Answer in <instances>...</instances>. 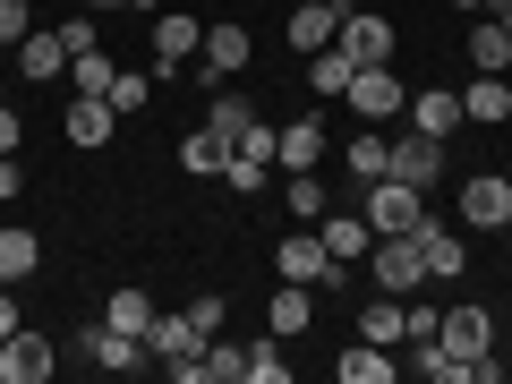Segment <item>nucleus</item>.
<instances>
[{"instance_id": "nucleus-1", "label": "nucleus", "mask_w": 512, "mask_h": 384, "mask_svg": "<svg viewBox=\"0 0 512 384\" xmlns=\"http://www.w3.org/2000/svg\"><path fill=\"white\" fill-rule=\"evenodd\" d=\"M205 342H214V333L188 325V308H180V316H154V325H146V350H154V367H163L171 384H205Z\"/></svg>"}, {"instance_id": "nucleus-2", "label": "nucleus", "mask_w": 512, "mask_h": 384, "mask_svg": "<svg viewBox=\"0 0 512 384\" xmlns=\"http://www.w3.org/2000/svg\"><path fill=\"white\" fill-rule=\"evenodd\" d=\"M274 274H282V282H308V291H342L350 265L325 248V231H291V239L274 248Z\"/></svg>"}, {"instance_id": "nucleus-3", "label": "nucleus", "mask_w": 512, "mask_h": 384, "mask_svg": "<svg viewBox=\"0 0 512 384\" xmlns=\"http://www.w3.org/2000/svg\"><path fill=\"white\" fill-rule=\"evenodd\" d=\"M367 282L376 291H427V256L410 231H376V248H367Z\"/></svg>"}, {"instance_id": "nucleus-4", "label": "nucleus", "mask_w": 512, "mask_h": 384, "mask_svg": "<svg viewBox=\"0 0 512 384\" xmlns=\"http://www.w3.org/2000/svg\"><path fill=\"white\" fill-rule=\"evenodd\" d=\"M350 111H359L367 128H384V120H402V103H410V86L393 77V60H367L359 77H350V94H342Z\"/></svg>"}, {"instance_id": "nucleus-5", "label": "nucleus", "mask_w": 512, "mask_h": 384, "mask_svg": "<svg viewBox=\"0 0 512 384\" xmlns=\"http://www.w3.org/2000/svg\"><path fill=\"white\" fill-rule=\"evenodd\" d=\"M367 231H419L427 222V188H410V180H393V171H384V180H367Z\"/></svg>"}, {"instance_id": "nucleus-6", "label": "nucleus", "mask_w": 512, "mask_h": 384, "mask_svg": "<svg viewBox=\"0 0 512 384\" xmlns=\"http://www.w3.org/2000/svg\"><path fill=\"white\" fill-rule=\"evenodd\" d=\"M77 359H94L103 376H137V367H154L146 333H120V325H94L86 342H77Z\"/></svg>"}, {"instance_id": "nucleus-7", "label": "nucleus", "mask_w": 512, "mask_h": 384, "mask_svg": "<svg viewBox=\"0 0 512 384\" xmlns=\"http://www.w3.org/2000/svg\"><path fill=\"white\" fill-rule=\"evenodd\" d=\"M461 222H470V231H512V180L504 171L461 180Z\"/></svg>"}, {"instance_id": "nucleus-8", "label": "nucleus", "mask_w": 512, "mask_h": 384, "mask_svg": "<svg viewBox=\"0 0 512 384\" xmlns=\"http://www.w3.org/2000/svg\"><path fill=\"white\" fill-rule=\"evenodd\" d=\"M0 384H52V333L18 325L0 342Z\"/></svg>"}, {"instance_id": "nucleus-9", "label": "nucleus", "mask_w": 512, "mask_h": 384, "mask_svg": "<svg viewBox=\"0 0 512 384\" xmlns=\"http://www.w3.org/2000/svg\"><path fill=\"white\" fill-rule=\"evenodd\" d=\"M342 18H350V0H299L291 9V52H325V43H342Z\"/></svg>"}, {"instance_id": "nucleus-10", "label": "nucleus", "mask_w": 512, "mask_h": 384, "mask_svg": "<svg viewBox=\"0 0 512 384\" xmlns=\"http://www.w3.org/2000/svg\"><path fill=\"white\" fill-rule=\"evenodd\" d=\"M393 180L436 188V180H444V137H427V128H402V137H393Z\"/></svg>"}, {"instance_id": "nucleus-11", "label": "nucleus", "mask_w": 512, "mask_h": 384, "mask_svg": "<svg viewBox=\"0 0 512 384\" xmlns=\"http://www.w3.org/2000/svg\"><path fill=\"white\" fill-rule=\"evenodd\" d=\"M436 342L461 350V359H478V350H495V316L478 308V299H453V308H444V325H436Z\"/></svg>"}, {"instance_id": "nucleus-12", "label": "nucleus", "mask_w": 512, "mask_h": 384, "mask_svg": "<svg viewBox=\"0 0 512 384\" xmlns=\"http://www.w3.org/2000/svg\"><path fill=\"white\" fill-rule=\"evenodd\" d=\"M205 43V18H154V77H180Z\"/></svg>"}, {"instance_id": "nucleus-13", "label": "nucleus", "mask_w": 512, "mask_h": 384, "mask_svg": "<svg viewBox=\"0 0 512 384\" xmlns=\"http://www.w3.org/2000/svg\"><path fill=\"white\" fill-rule=\"evenodd\" d=\"M419 256H427V282H461L470 274V248H461V231H444V222H419Z\"/></svg>"}, {"instance_id": "nucleus-14", "label": "nucleus", "mask_w": 512, "mask_h": 384, "mask_svg": "<svg viewBox=\"0 0 512 384\" xmlns=\"http://www.w3.org/2000/svg\"><path fill=\"white\" fill-rule=\"evenodd\" d=\"M410 128H427V137H453L461 128V86H410Z\"/></svg>"}, {"instance_id": "nucleus-15", "label": "nucleus", "mask_w": 512, "mask_h": 384, "mask_svg": "<svg viewBox=\"0 0 512 384\" xmlns=\"http://www.w3.org/2000/svg\"><path fill=\"white\" fill-rule=\"evenodd\" d=\"M248 52H256L248 26H231V18H214V26H205V43H197V60H205L214 77H239V69H248Z\"/></svg>"}, {"instance_id": "nucleus-16", "label": "nucleus", "mask_w": 512, "mask_h": 384, "mask_svg": "<svg viewBox=\"0 0 512 384\" xmlns=\"http://www.w3.org/2000/svg\"><path fill=\"white\" fill-rule=\"evenodd\" d=\"M18 77H26V86H60V77H69V43L35 26V35L18 43Z\"/></svg>"}, {"instance_id": "nucleus-17", "label": "nucleus", "mask_w": 512, "mask_h": 384, "mask_svg": "<svg viewBox=\"0 0 512 384\" xmlns=\"http://www.w3.org/2000/svg\"><path fill=\"white\" fill-rule=\"evenodd\" d=\"M461 120L470 128H504L512 120V77H470V86H461Z\"/></svg>"}, {"instance_id": "nucleus-18", "label": "nucleus", "mask_w": 512, "mask_h": 384, "mask_svg": "<svg viewBox=\"0 0 512 384\" xmlns=\"http://www.w3.org/2000/svg\"><path fill=\"white\" fill-rule=\"evenodd\" d=\"M274 163H282V171H316V163H325V120L274 128Z\"/></svg>"}, {"instance_id": "nucleus-19", "label": "nucleus", "mask_w": 512, "mask_h": 384, "mask_svg": "<svg viewBox=\"0 0 512 384\" xmlns=\"http://www.w3.org/2000/svg\"><path fill=\"white\" fill-rule=\"evenodd\" d=\"M342 52L359 60V69H367V60H393V18H367V9H350V18H342Z\"/></svg>"}, {"instance_id": "nucleus-20", "label": "nucleus", "mask_w": 512, "mask_h": 384, "mask_svg": "<svg viewBox=\"0 0 512 384\" xmlns=\"http://www.w3.org/2000/svg\"><path fill=\"white\" fill-rule=\"evenodd\" d=\"M111 120H120V111H111L103 94H77V103L60 111V128H69V146H111Z\"/></svg>"}, {"instance_id": "nucleus-21", "label": "nucleus", "mask_w": 512, "mask_h": 384, "mask_svg": "<svg viewBox=\"0 0 512 384\" xmlns=\"http://www.w3.org/2000/svg\"><path fill=\"white\" fill-rule=\"evenodd\" d=\"M265 325H274L282 342H291V333H308V325H316V291H308V282H282V291L265 299Z\"/></svg>"}, {"instance_id": "nucleus-22", "label": "nucleus", "mask_w": 512, "mask_h": 384, "mask_svg": "<svg viewBox=\"0 0 512 384\" xmlns=\"http://www.w3.org/2000/svg\"><path fill=\"white\" fill-rule=\"evenodd\" d=\"M470 69H478V77H504V69H512V26H504V18H478V26H470Z\"/></svg>"}, {"instance_id": "nucleus-23", "label": "nucleus", "mask_w": 512, "mask_h": 384, "mask_svg": "<svg viewBox=\"0 0 512 384\" xmlns=\"http://www.w3.org/2000/svg\"><path fill=\"white\" fill-rule=\"evenodd\" d=\"M350 77H359V60L342 52V43H325V52H308V94L325 103V94H350Z\"/></svg>"}, {"instance_id": "nucleus-24", "label": "nucleus", "mask_w": 512, "mask_h": 384, "mask_svg": "<svg viewBox=\"0 0 512 384\" xmlns=\"http://www.w3.org/2000/svg\"><path fill=\"white\" fill-rule=\"evenodd\" d=\"M410 367H419L427 384H470L478 376V359H461V350H444V342H410Z\"/></svg>"}, {"instance_id": "nucleus-25", "label": "nucleus", "mask_w": 512, "mask_h": 384, "mask_svg": "<svg viewBox=\"0 0 512 384\" xmlns=\"http://www.w3.org/2000/svg\"><path fill=\"white\" fill-rule=\"evenodd\" d=\"M205 128H214V137H231V146H239V137H248V128H256V103H248V94H239V86H214V111H205Z\"/></svg>"}, {"instance_id": "nucleus-26", "label": "nucleus", "mask_w": 512, "mask_h": 384, "mask_svg": "<svg viewBox=\"0 0 512 384\" xmlns=\"http://www.w3.org/2000/svg\"><path fill=\"white\" fill-rule=\"evenodd\" d=\"M35 265H43V239L18 231V222H0V282H26Z\"/></svg>"}, {"instance_id": "nucleus-27", "label": "nucleus", "mask_w": 512, "mask_h": 384, "mask_svg": "<svg viewBox=\"0 0 512 384\" xmlns=\"http://www.w3.org/2000/svg\"><path fill=\"white\" fill-rule=\"evenodd\" d=\"M333 367H342V384H393V350L384 342H350Z\"/></svg>"}, {"instance_id": "nucleus-28", "label": "nucleus", "mask_w": 512, "mask_h": 384, "mask_svg": "<svg viewBox=\"0 0 512 384\" xmlns=\"http://www.w3.org/2000/svg\"><path fill=\"white\" fill-rule=\"evenodd\" d=\"M180 163L197 171V180H222V163H231V137H214V128H188V137H180Z\"/></svg>"}, {"instance_id": "nucleus-29", "label": "nucleus", "mask_w": 512, "mask_h": 384, "mask_svg": "<svg viewBox=\"0 0 512 384\" xmlns=\"http://www.w3.org/2000/svg\"><path fill=\"white\" fill-rule=\"evenodd\" d=\"M325 248L342 256V265H359V256L376 248V231H367V214H325Z\"/></svg>"}, {"instance_id": "nucleus-30", "label": "nucleus", "mask_w": 512, "mask_h": 384, "mask_svg": "<svg viewBox=\"0 0 512 384\" xmlns=\"http://www.w3.org/2000/svg\"><path fill=\"white\" fill-rule=\"evenodd\" d=\"M205 384H248V342H205Z\"/></svg>"}, {"instance_id": "nucleus-31", "label": "nucleus", "mask_w": 512, "mask_h": 384, "mask_svg": "<svg viewBox=\"0 0 512 384\" xmlns=\"http://www.w3.org/2000/svg\"><path fill=\"white\" fill-rule=\"evenodd\" d=\"M359 342H384V350L402 342V299H367L359 308Z\"/></svg>"}, {"instance_id": "nucleus-32", "label": "nucleus", "mask_w": 512, "mask_h": 384, "mask_svg": "<svg viewBox=\"0 0 512 384\" xmlns=\"http://www.w3.org/2000/svg\"><path fill=\"white\" fill-rule=\"evenodd\" d=\"M154 316H163V308H154L146 291H111V308H103V325H120V333H146Z\"/></svg>"}, {"instance_id": "nucleus-33", "label": "nucleus", "mask_w": 512, "mask_h": 384, "mask_svg": "<svg viewBox=\"0 0 512 384\" xmlns=\"http://www.w3.org/2000/svg\"><path fill=\"white\" fill-rule=\"evenodd\" d=\"M248 384H291V359H282V333H274V342H248Z\"/></svg>"}, {"instance_id": "nucleus-34", "label": "nucleus", "mask_w": 512, "mask_h": 384, "mask_svg": "<svg viewBox=\"0 0 512 384\" xmlns=\"http://www.w3.org/2000/svg\"><path fill=\"white\" fill-rule=\"evenodd\" d=\"M111 77H120V69H111V52H77L69 60V86L77 94H111Z\"/></svg>"}, {"instance_id": "nucleus-35", "label": "nucleus", "mask_w": 512, "mask_h": 384, "mask_svg": "<svg viewBox=\"0 0 512 384\" xmlns=\"http://www.w3.org/2000/svg\"><path fill=\"white\" fill-rule=\"evenodd\" d=\"M342 154H350V171H359V180H384V171H393V146H384L376 128H367L359 146H342Z\"/></svg>"}, {"instance_id": "nucleus-36", "label": "nucleus", "mask_w": 512, "mask_h": 384, "mask_svg": "<svg viewBox=\"0 0 512 384\" xmlns=\"http://www.w3.org/2000/svg\"><path fill=\"white\" fill-rule=\"evenodd\" d=\"M222 188L256 197V188H265V154H231V163H222Z\"/></svg>"}, {"instance_id": "nucleus-37", "label": "nucleus", "mask_w": 512, "mask_h": 384, "mask_svg": "<svg viewBox=\"0 0 512 384\" xmlns=\"http://www.w3.org/2000/svg\"><path fill=\"white\" fill-rule=\"evenodd\" d=\"M291 214H299V222L325 214V180H316V171H291Z\"/></svg>"}, {"instance_id": "nucleus-38", "label": "nucleus", "mask_w": 512, "mask_h": 384, "mask_svg": "<svg viewBox=\"0 0 512 384\" xmlns=\"http://www.w3.org/2000/svg\"><path fill=\"white\" fill-rule=\"evenodd\" d=\"M26 35H35V9L26 0H0V52H18Z\"/></svg>"}, {"instance_id": "nucleus-39", "label": "nucleus", "mask_w": 512, "mask_h": 384, "mask_svg": "<svg viewBox=\"0 0 512 384\" xmlns=\"http://www.w3.org/2000/svg\"><path fill=\"white\" fill-rule=\"evenodd\" d=\"M52 35L69 43V60H77V52H103V26H94V18H60Z\"/></svg>"}, {"instance_id": "nucleus-40", "label": "nucleus", "mask_w": 512, "mask_h": 384, "mask_svg": "<svg viewBox=\"0 0 512 384\" xmlns=\"http://www.w3.org/2000/svg\"><path fill=\"white\" fill-rule=\"evenodd\" d=\"M146 94H154V77H128V69H120V77H111V94H103V103H111V111H137Z\"/></svg>"}, {"instance_id": "nucleus-41", "label": "nucleus", "mask_w": 512, "mask_h": 384, "mask_svg": "<svg viewBox=\"0 0 512 384\" xmlns=\"http://www.w3.org/2000/svg\"><path fill=\"white\" fill-rule=\"evenodd\" d=\"M436 325H444V308H402V342H436Z\"/></svg>"}, {"instance_id": "nucleus-42", "label": "nucleus", "mask_w": 512, "mask_h": 384, "mask_svg": "<svg viewBox=\"0 0 512 384\" xmlns=\"http://www.w3.org/2000/svg\"><path fill=\"white\" fill-rule=\"evenodd\" d=\"M188 325H197V333H222V299L197 291V299H188Z\"/></svg>"}, {"instance_id": "nucleus-43", "label": "nucleus", "mask_w": 512, "mask_h": 384, "mask_svg": "<svg viewBox=\"0 0 512 384\" xmlns=\"http://www.w3.org/2000/svg\"><path fill=\"white\" fill-rule=\"evenodd\" d=\"M18 137H26V120H18V103L0 94V154H18Z\"/></svg>"}, {"instance_id": "nucleus-44", "label": "nucleus", "mask_w": 512, "mask_h": 384, "mask_svg": "<svg viewBox=\"0 0 512 384\" xmlns=\"http://www.w3.org/2000/svg\"><path fill=\"white\" fill-rule=\"evenodd\" d=\"M18 325H26V316H18V299H9V282H0V342H9Z\"/></svg>"}, {"instance_id": "nucleus-45", "label": "nucleus", "mask_w": 512, "mask_h": 384, "mask_svg": "<svg viewBox=\"0 0 512 384\" xmlns=\"http://www.w3.org/2000/svg\"><path fill=\"white\" fill-rule=\"evenodd\" d=\"M18 188H26V171H18V163H9V154H0V205L18 197Z\"/></svg>"}, {"instance_id": "nucleus-46", "label": "nucleus", "mask_w": 512, "mask_h": 384, "mask_svg": "<svg viewBox=\"0 0 512 384\" xmlns=\"http://www.w3.org/2000/svg\"><path fill=\"white\" fill-rule=\"evenodd\" d=\"M86 9H154V0H86Z\"/></svg>"}, {"instance_id": "nucleus-47", "label": "nucleus", "mask_w": 512, "mask_h": 384, "mask_svg": "<svg viewBox=\"0 0 512 384\" xmlns=\"http://www.w3.org/2000/svg\"><path fill=\"white\" fill-rule=\"evenodd\" d=\"M453 9H461V18H470V9H487V0H453Z\"/></svg>"}, {"instance_id": "nucleus-48", "label": "nucleus", "mask_w": 512, "mask_h": 384, "mask_svg": "<svg viewBox=\"0 0 512 384\" xmlns=\"http://www.w3.org/2000/svg\"><path fill=\"white\" fill-rule=\"evenodd\" d=\"M495 18H504V26H512V0H504V9H495Z\"/></svg>"}, {"instance_id": "nucleus-49", "label": "nucleus", "mask_w": 512, "mask_h": 384, "mask_svg": "<svg viewBox=\"0 0 512 384\" xmlns=\"http://www.w3.org/2000/svg\"><path fill=\"white\" fill-rule=\"evenodd\" d=\"M504 180H512V171H504Z\"/></svg>"}, {"instance_id": "nucleus-50", "label": "nucleus", "mask_w": 512, "mask_h": 384, "mask_svg": "<svg viewBox=\"0 0 512 384\" xmlns=\"http://www.w3.org/2000/svg\"><path fill=\"white\" fill-rule=\"evenodd\" d=\"M504 77H512V69H504Z\"/></svg>"}]
</instances>
